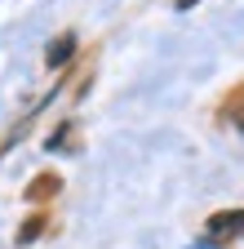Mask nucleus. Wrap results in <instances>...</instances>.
<instances>
[{
	"label": "nucleus",
	"instance_id": "obj_1",
	"mask_svg": "<svg viewBox=\"0 0 244 249\" xmlns=\"http://www.w3.org/2000/svg\"><path fill=\"white\" fill-rule=\"evenodd\" d=\"M244 236V209H222L204 223V245H231Z\"/></svg>",
	"mask_w": 244,
	"mask_h": 249
},
{
	"label": "nucleus",
	"instance_id": "obj_2",
	"mask_svg": "<svg viewBox=\"0 0 244 249\" xmlns=\"http://www.w3.org/2000/svg\"><path fill=\"white\" fill-rule=\"evenodd\" d=\"M76 53V36H71V31H63V36H58L53 45H49V53H45V62H49V67H63V62Z\"/></svg>",
	"mask_w": 244,
	"mask_h": 249
},
{
	"label": "nucleus",
	"instance_id": "obj_3",
	"mask_svg": "<svg viewBox=\"0 0 244 249\" xmlns=\"http://www.w3.org/2000/svg\"><path fill=\"white\" fill-rule=\"evenodd\" d=\"M53 192H58V178H53V174H45V178H36V182H32V192H27V196L40 200V196H53Z\"/></svg>",
	"mask_w": 244,
	"mask_h": 249
},
{
	"label": "nucleus",
	"instance_id": "obj_4",
	"mask_svg": "<svg viewBox=\"0 0 244 249\" xmlns=\"http://www.w3.org/2000/svg\"><path fill=\"white\" fill-rule=\"evenodd\" d=\"M40 227H45L40 218H32V223H22V231H18V245H32V240L40 236Z\"/></svg>",
	"mask_w": 244,
	"mask_h": 249
},
{
	"label": "nucleus",
	"instance_id": "obj_5",
	"mask_svg": "<svg viewBox=\"0 0 244 249\" xmlns=\"http://www.w3.org/2000/svg\"><path fill=\"white\" fill-rule=\"evenodd\" d=\"M235 124H240V129H244V107H240V111H235Z\"/></svg>",
	"mask_w": 244,
	"mask_h": 249
}]
</instances>
